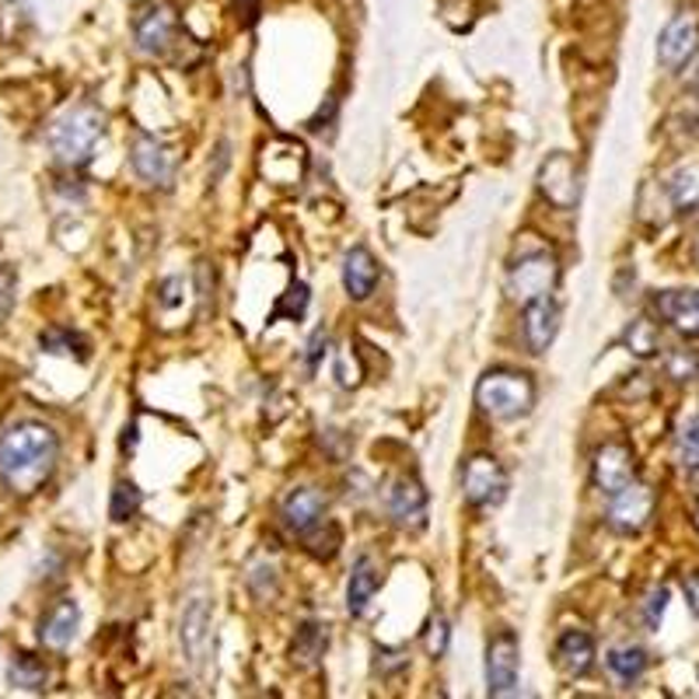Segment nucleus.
I'll use <instances>...</instances> for the list:
<instances>
[{
  "instance_id": "f257e3e1",
  "label": "nucleus",
  "mask_w": 699,
  "mask_h": 699,
  "mask_svg": "<svg viewBox=\"0 0 699 699\" xmlns=\"http://www.w3.org/2000/svg\"><path fill=\"white\" fill-rule=\"evenodd\" d=\"M60 455V437L46 424H14L4 437H0V479L18 490L32 493L46 483V476L56 466Z\"/></svg>"
},
{
  "instance_id": "f03ea898",
  "label": "nucleus",
  "mask_w": 699,
  "mask_h": 699,
  "mask_svg": "<svg viewBox=\"0 0 699 699\" xmlns=\"http://www.w3.org/2000/svg\"><path fill=\"white\" fill-rule=\"evenodd\" d=\"M102 134H105V113L98 105L84 102V105L67 108V113L50 126V147L60 165L81 168L92 161Z\"/></svg>"
},
{
  "instance_id": "7ed1b4c3",
  "label": "nucleus",
  "mask_w": 699,
  "mask_h": 699,
  "mask_svg": "<svg viewBox=\"0 0 699 699\" xmlns=\"http://www.w3.org/2000/svg\"><path fill=\"white\" fill-rule=\"evenodd\" d=\"M476 406L490 420H518L535 406V382L524 371H487L476 382Z\"/></svg>"
},
{
  "instance_id": "20e7f679",
  "label": "nucleus",
  "mask_w": 699,
  "mask_h": 699,
  "mask_svg": "<svg viewBox=\"0 0 699 699\" xmlns=\"http://www.w3.org/2000/svg\"><path fill=\"white\" fill-rule=\"evenodd\" d=\"M508 472L504 466L497 462L493 455L487 451H476L466 458V466H462V497H466V504L469 508H497V504H504V497H508Z\"/></svg>"
},
{
  "instance_id": "39448f33",
  "label": "nucleus",
  "mask_w": 699,
  "mask_h": 699,
  "mask_svg": "<svg viewBox=\"0 0 699 699\" xmlns=\"http://www.w3.org/2000/svg\"><path fill=\"white\" fill-rule=\"evenodd\" d=\"M560 283V267L550 252H532V255H521L511 273H508V298L518 304H529L539 298H550Z\"/></svg>"
},
{
  "instance_id": "423d86ee",
  "label": "nucleus",
  "mask_w": 699,
  "mask_h": 699,
  "mask_svg": "<svg viewBox=\"0 0 699 699\" xmlns=\"http://www.w3.org/2000/svg\"><path fill=\"white\" fill-rule=\"evenodd\" d=\"M654 514V490L647 483H637L629 479L626 487H619L616 493H608V511L605 521L608 529H616L619 535H637L644 524Z\"/></svg>"
},
{
  "instance_id": "0eeeda50",
  "label": "nucleus",
  "mask_w": 699,
  "mask_h": 699,
  "mask_svg": "<svg viewBox=\"0 0 699 699\" xmlns=\"http://www.w3.org/2000/svg\"><path fill=\"white\" fill-rule=\"evenodd\" d=\"M129 165H134V175L140 182L168 189L175 179V165H179V158H175V150L165 140L150 137V134H137L134 144H129Z\"/></svg>"
},
{
  "instance_id": "6e6552de",
  "label": "nucleus",
  "mask_w": 699,
  "mask_h": 699,
  "mask_svg": "<svg viewBox=\"0 0 699 699\" xmlns=\"http://www.w3.org/2000/svg\"><path fill=\"white\" fill-rule=\"evenodd\" d=\"M210 644H213V633H210V602L204 595H192L182 605V616H179V647H182V658L192 668H204V661L210 658Z\"/></svg>"
},
{
  "instance_id": "1a4fd4ad",
  "label": "nucleus",
  "mask_w": 699,
  "mask_h": 699,
  "mask_svg": "<svg viewBox=\"0 0 699 699\" xmlns=\"http://www.w3.org/2000/svg\"><path fill=\"white\" fill-rule=\"evenodd\" d=\"M539 192L560 210H574L581 200V171L571 155H550L539 168Z\"/></svg>"
},
{
  "instance_id": "9d476101",
  "label": "nucleus",
  "mask_w": 699,
  "mask_h": 699,
  "mask_svg": "<svg viewBox=\"0 0 699 699\" xmlns=\"http://www.w3.org/2000/svg\"><path fill=\"white\" fill-rule=\"evenodd\" d=\"M518 665H521V647L511 629L497 633L487 647V692L490 696H514L518 689Z\"/></svg>"
},
{
  "instance_id": "9b49d317",
  "label": "nucleus",
  "mask_w": 699,
  "mask_h": 699,
  "mask_svg": "<svg viewBox=\"0 0 699 699\" xmlns=\"http://www.w3.org/2000/svg\"><path fill=\"white\" fill-rule=\"evenodd\" d=\"M696 50H699V18L692 11L675 14L658 39V60L668 71H682L696 56Z\"/></svg>"
},
{
  "instance_id": "f8f14e48",
  "label": "nucleus",
  "mask_w": 699,
  "mask_h": 699,
  "mask_svg": "<svg viewBox=\"0 0 699 699\" xmlns=\"http://www.w3.org/2000/svg\"><path fill=\"white\" fill-rule=\"evenodd\" d=\"M388 514L399 529L417 532L427 524V490L417 476H399L388 487Z\"/></svg>"
},
{
  "instance_id": "ddd939ff",
  "label": "nucleus",
  "mask_w": 699,
  "mask_h": 699,
  "mask_svg": "<svg viewBox=\"0 0 699 699\" xmlns=\"http://www.w3.org/2000/svg\"><path fill=\"white\" fill-rule=\"evenodd\" d=\"M175 11L165 4V0H155L150 8H144L134 21V35H137V50L147 56H158L171 46L175 39Z\"/></svg>"
},
{
  "instance_id": "4468645a",
  "label": "nucleus",
  "mask_w": 699,
  "mask_h": 699,
  "mask_svg": "<svg viewBox=\"0 0 699 699\" xmlns=\"http://www.w3.org/2000/svg\"><path fill=\"white\" fill-rule=\"evenodd\" d=\"M633 472H637V458H633L629 445L623 441H608L595 451L592 462V479L602 493H616L619 487H626Z\"/></svg>"
},
{
  "instance_id": "2eb2a0df",
  "label": "nucleus",
  "mask_w": 699,
  "mask_h": 699,
  "mask_svg": "<svg viewBox=\"0 0 699 699\" xmlns=\"http://www.w3.org/2000/svg\"><path fill=\"white\" fill-rule=\"evenodd\" d=\"M560 330V309L553 298L529 301L521 312V340L529 346V354H545L553 346Z\"/></svg>"
},
{
  "instance_id": "dca6fc26",
  "label": "nucleus",
  "mask_w": 699,
  "mask_h": 699,
  "mask_svg": "<svg viewBox=\"0 0 699 699\" xmlns=\"http://www.w3.org/2000/svg\"><path fill=\"white\" fill-rule=\"evenodd\" d=\"M322 514H325V497L319 490H312V487L291 490L288 497H283V504H280V518H283V524H288L294 535L315 532Z\"/></svg>"
},
{
  "instance_id": "f3484780",
  "label": "nucleus",
  "mask_w": 699,
  "mask_h": 699,
  "mask_svg": "<svg viewBox=\"0 0 699 699\" xmlns=\"http://www.w3.org/2000/svg\"><path fill=\"white\" fill-rule=\"evenodd\" d=\"M654 309L675 333L699 340V291H665L654 298Z\"/></svg>"
},
{
  "instance_id": "a211bd4d",
  "label": "nucleus",
  "mask_w": 699,
  "mask_h": 699,
  "mask_svg": "<svg viewBox=\"0 0 699 699\" xmlns=\"http://www.w3.org/2000/svg\"><path fill=\"white\" fill-rule=\"evenodd\" d=\"M378 280H382V270H378V259L371 255V249L354 246L343 255V288L354 301H367L375 294Z\"/></svg>"
},
{
  "instance_id": "6ab92c4d",
  "label": "nucleus",
  "mask_w": 699,
  "mask_h": 699,
  "mask_svg": "<svg viewBox=\"0 0 699 699\" xmlns=\"http://www.w3.org/2000/svg\"><path fill=\"white\" fill-rule=\"evenodd\" d=\"M77 623H81V608H77V602L63 598V602H56V605L46 612V616H42V623H39V640L46 644L50 650L71 647V640L77 637Z\"/></svg>"
},
{
  "instance_id": "aec40b11",
  "label": "nucleus",
  "mask_w": 699,
  "mask_h": 699,
  "mask_svg": "<svg viewBox=\"0 0 699 699\" xmlns=\"http://www.w3.org/2000/svg\"><path fill=\"white\" fill-rule=\"evenodd\" d=\"M378 584H382V574H378V566L371 556H361L354 563V571H349V581H346V612L354 619L367 616V608L371 602H375L378 595Z\"/></svg>"
},
{
  "instance_id": "412c9836",
  "label": "nucleus",
  "mask_w": 699,
  "mask_h": 699,
  "mask_svg": "<svg viewBox=\"0 0 699 699\" xmlns=\"http://www.w3.org/2000/svg\"><path fill=\"white\" fill-rule=\"evenodd\" d=\"M556 665L571 675V679H581V675H587L595 665V640L587 637L584 629H566L556 640Z\"/></svg>"
},
{
  "instance_id": "4be33fe9",
  "label": "nucleus",
  "mask_w": 699,
  "mask_h": 699,
  "mask_svg": "<svg viewBox=\"0 0 699 699\" xmlns=\"http://www.w3.org/2000/svg\"><path fill=\"white\" fill-rule=\"evenodd\" d=\"M668 204L679 213H699V165H682L665 182Z\"/></svg>"
},
{
  "instance_id": "5701e85b",
  "label": "nucleus",
  "mask_w": 699,
  "mask_h": 699,
  "mask_svg": "<svg viewBox=\"0 0 699 699\" xmlns=\"http://www.w3.org/2000/svg\"><path fill=\"white\" fill-rule=\"evenodd\" d=\"M605 665L612 671V679L623 682V686H633V682H640L644 671H647V650L644 647H633V644L629 647H612Z\"/></svg>"
},
{
  "instance_id": "b1692460",
  "label": "nucleus",
  "mask_w": 699,
  "mask_h": 699,
  "mask_svg": "<svg viewBox=\"0 0 699 699\" xmlns=\"http://www.w3.org/2000/svg\"><path fill=\"white\" fill-rule=\"evenodd\" d=\"M325 647H330V626H322V623H304L298 629V637H294V665L301 668H315L322 661V654Z\"/></svg>"
},
{
  "instance_id": "393cba45",
  "label": "nucleus",
  "mask_w": 699,
  "mask_h": 699,
  "mask_svg": "<svg viewBox=\"0 0 699 699\" xmlns=\"http://www.w3.org/2000/svg\"><path fill=\"white\" fill-rule=\"evenodd\" d=\"M623 346L629 349L633 357H654L661 349V330H658V322H650V319H633L626 325V333H623Z\"/></svg>"
},
{
  "instance_id": "a878e982",
  "label": "nucleus",
  "mask_w": 699,
  "mask_h": 699,
  "mask_svg": "<svg viewBox=\"0 0 699 699\" xmlns=\"http://www.w3.org/2000/svg\"><path fill=\"white\" fill-rule=\"evenodd\" d=\"M8 679L18 689L39 692V689H46V682H50V668L42 665L39 658H32V654H14V661L8 665Z\"/></svg>"
},
{
  "instance_id": "bb28decb",
  "label": "nucleus",
  "mask_w": 699,
  "mask_h": 699,
  "mask_svg": "<svg viewBox=\"0 0 699 699\" xmlns=\"http://www.w3.org/2000/svg\"><path fill=\"white\" fill-rule=\"evenodd\" d=\"M665 375L671 382H679V385L699 382V349H692V346L668 349V354H665Z\"/></svg>"
},
{
  "instance_id": "cd10ccee",
  "label": "nucleus",
  "mask_w": 699,
  "mask_h": 699,
  "mask_svg": "<svg viewBox=\"0 0 699 699\" xmlns=\"http://www.w3.org/2000/svg\"><path fill=\"white\" fill-rule=\"evenodd\" d=\"M675 455H679V466L686 472H699V413H692V417L679 427Z\"/></svg>"
},
{
  "instance_id": "c85d7f7f",
  "label": "nucleus",
  "mask_w": 699,
  "mask_h": 699,
  "mask_svg": "<svg viewBox=\"0 0 699 699\" xmlns=\"http://www.w3.org/2000/svg\"><path fill=\"white\" fill-rule=\"evenodd\" d=\"M140 504H144V493L137 490V483L119 479L113 490V500H108V514H113V521H129V518H137Z\"/></svg>"
},
{
  "instance_id": "c756f323",
  "label": "nucleus",
  "mask_w": 699,
  "mask_h": 699,
  "mask_svg": "<svg viewBox=\"0 0 699 699\" xmlns=\"http://www.w3.org/2000/svg\"><path fill=\"white\" fill-rule=\"evenodd\" d=\"M304 312H309V288H304V283H291V291L277 301L273 319H291V322H298V319H304Z\"/></svg>"
},
{
  "instance_id": "7c9ffc66",
  "label": "nucleus",
  "mask_w": 699,
  "mask_h": 699,
  "mask_svg": "<svg viewBox=\"0 0 699 699\" xmlns=\"http://www.w3.org/2000/svg\"><path fill=\"white\" fill-rule=\"evenodd\" d=\"M448 640H451L448 619L445 616H434L430 626H427V650H430V658H445V654H448Z\"/></svg>"
},
{
  "instance_id": "2f4dec72",
  "label": "nucleus",
  "mask_w": 699,
  "mask_h": 699,
  "mask_svg": "<svg viewBox=\"0 0 699 699\" xmlns=\"http://www.w3.org/2000/svg\"><path fill=\"white\" fill-rule=\"evenodd\" d=\"M665 608H668V587H654V592L647 595V602H644V623H647V629H658L661 626Z\"/></svg>"
},
{
  "instance_id": "473e14b6",
  "label": "nucleus",
  "mask_w": 699,
  "mask_h": 699,
  "mask_svg": "<svg viewBox=\"0 0 699 699\" xmlns=\"http://www.w3.org/2000/svg\"><path fill=\"white\" fill-rule=\"evenodd\" d=\"M325 346H330V333H325V325H322V330H315V333H312L309 349H304V367L315 371V367L325 361Z\"/></svg>"
},
{
  "instance_id": "72a5a7b5",
  "label": "nucleus",
  "mask_w": 699,
  "mask_h": 699,
  "mask_svg": "<svg viewBox=\"0 0 699 699\" xmlns=\"http://www.w3.org/2000/svg\"><path fill=\"white\" fill-rule=\"evenodd\" d=\"M42 346L50 349V354H74L71 346H81V340L74 336V333H63V330H53V333H46L42 336Z\"/></svg>"
},
{
  "instance_id": "f704fd0d",
  "label": "nucleus",
  "mask_w": 699,
  "mask_h": 699,
  "mask_svg": "<svg viewBox=\"0 0 699 699\" xmlns=\"http://www.w3.org/2000/svg\"><path fill=\"white\" fill-rule=\"evenodd\" d=\"M682 587H686V602H689V608H692V616L699 619V574H689V577L682 581Z\"/></svg>"
},
{
  "instance_id": "c9c22d12",
  "label": "nucleus",
  "mask_w": 699,
  "mask_h": 699,
  "mask_svg": "<svg viewBox=\"0 0 699 699\" xmlns=\"http://www.w3.org/2000/svg\"><path fill=\"white\" fill-rule=\"evenodd\" d=\"M11 288H14V277L11 273H0V315L11 312Z\"/></svg>"
},
{
  "instance_id": "e433bc0d",
  "label": "nucleus",
  "mask_w": 699,
  "mask_h": 699,
  "mask_svg": "<svg viewBox=\"0 0 699 699\" xmlns=\"http://www.w3.org/2000/svg\"><path fill=\"white\" fill-rule=\"evenodd\" d=\"M238 11H242V14L252 21V18H255V0H238Z\"/></svg>"
},
{
  "instance_id": "4c0bfd02",
  "label": "nucleus",
  "mask_w": 699,
  "mask_h": 699,
  "mask_svg": "<svg viewBox=\"0 0 699 699\" xmlns=\"http://www.w3.org/2000/svg\"><path fill=\"white\" fill-rule=\"evenodd\" d=\"M692 524L699 529V500H696V508H692Z\"/></svg>"
}]
</instances>
